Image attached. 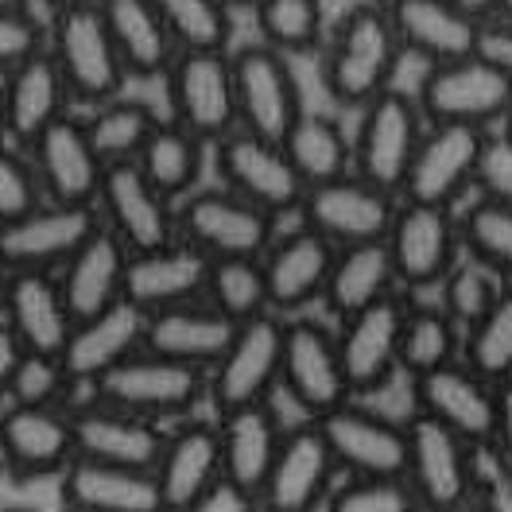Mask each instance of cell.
I'll return each instance as SVG.
<instances>
[{"mask_svg": "<svg viewBox=\"0 0 512 512\" xmlns=\"http://www.w3.org/2000/svg\"><path fill=\"white\" fill-rule=\"evenodd\" d=\"M404 43L392 24V12L381 4H357L342 16L338 32L326 47V90L338 105L365 109L377 94L392 86V70Z\"/></svg>", "mask_w": 512, "mask_h": 512, "instance_id": "obj_1", "label": "cell"}, {"mask_svg": "<svg viewBox=\"0 0 512 512\" xmlns=\"http://www.w3.org/2000/svg\"><path fill=\"white\" fill-rule=\"evenodd\" d=\"M416 101L431 125L489 128L493 121H509L512 66L485 51H470L450 63H431Z\"/></svg>", "mask_w": 512, "mask_h": 512, "instance_id": "obj_2", "label": "cell"}, {"mask_svg": "<svg viewBox=\"0 0 512 512\" xmlns=\"http://www.w3.org/2000/svg\"><path fill=\"white\" fill-rule=\"evenodd\" d=\"M51 55L63 70L70 94L86 105H105L121 97L128 66L109 35L101 4L74 0L63 4L51 20Z\"/></svg>", "mask_w": 512, "mask_h": 512, "instance_id": "obj_3", "label": "cell"}, {"mask_svg": "<svg viewBox=\"0 0 512 512\" xmlns=\"http://www.w3.org/2000/svg\"><path fill=\"white\" fill-rule=\"evenodd\" d=\"M94 388L101 400H109L117 408L140 412L148 419H171L187 416L210 392V369L144 346L132 357H125L121 365H113L109 373H101Z\"/></svg>", "mask_w": 512, "mask_h": 512, "instance_id": "obj_4", "label": "cell"}, {"mask_svg": "<svg viewBox=\"0 0 512 512\" xmlns=\"http://www.w3.org/2000/svg\"><path fill=\"white\" fill-rule=\"evenodd\" d=\"M272 210L256 206L253 198L237 194L233 187L191 191L179 206V237L194 249L222 260V256H264L276 241Z\"/></svg>", "mask_w": 512, "mask_h": 512, "instance_id": "obj_5", "label": "cell"}, {"mask_svg": "<svg viewBox=\"0 0 512 512\" xmlns=\"http://www.w3.org/2000/svg\"><path fill=\"white\" fill-rule=\"evenodd\" d=\"M284 326L276 311H264L249 322H237L229 350L210 369V400L222 412L268 404L284 377Z\"/></svg>", "mask_w": 512, "mask_h": 512, "instance_id": "obj_6", "label": "cell"}, {"mask_svg": "<svg viewBox=\"0 0 512 512\" xmlns=\"http://www.w3.org/2000/svg\"><path fill=\"white\" fill-rule=\"evenodd\" d=\"M167 101L175 109V121L202 144H218L233 128H241L233 55L222 47L179 51L167 70Z\"/></svg>", "mask_w": 512, "mask_h": 512, "instance_id": "obj_7", "label": "cell"}, {"mask_svg": "<svg viewBox=\"0 0 512 512\" xmlns=\"http://www.w3.org/2000/svg\"><path fill=\"white\" fill-rule=\"evenodd\" d=\"M423 132L427 128L419 101L388 86L361 109V125L353 132V171L384 191L400 194Z\"/></svg>", "mask_w": 512, "mask_h": 512, "instance_id": "obj_8", "label": "cell"}, {"mask_svg": "<svg viewBox=\"0 0 512 512\" xmlns=\"http://www.w3.org/2000/svg\"><path fill=\"white\" fill-rule=\"evenodd\" d=\"M214 167L222 175L225 187L237 194L253 198L256 206L272 210V214H299L307 183L295 171L284 140H268L256 136L249 128H233L214 144Z\"/></svg>", "mask_w": 512, "mask_h": 512, "instance_id": "obj_9", "label": "cell"}, {"mask_svg": "<svg viewBox=\"0 0 512 512\" xmlns=\"http://www.w3.org/2000/svg\"><path fill=\"white\" fill-rule=\"evenodd\" d=\"M384 241L396 264L400 288H435L458 264L462 218H454L450 206H439V202L404 198Z\"/></svg>", "mask_w": 512, "mask_h": 512, "instance_id": "obj_10", "label": "cell"}, {"mask_svg": "<svg viewBox=\"0 0 512 512\" xmlns=\"http://www.w3.org/2000/svg\"><path fill=\"white\" fill-rule=\"evenodd\" d=\"M97 210H101V222L109 225L132 253H148V249L179 241V210L144 175L140 160L105 167Z\"/></svg>", "mask_w": 512, "mask_h": 512, "instance_id": "obj_11", "label": "cell"}, {"mask_svg": "<svg viewBox=\"0 0 512 512\" xmlns=\"http://www.w3.org/2000/svg\"><path fill=\"white\" fill-rule=\"evenodd\" d=\"M280 388L311 419L326 416L342 404H350L353 384L342 361L338 334H330L322 322L295 319L284 326V377Z\"/></svg>", "mask_w": 512, "mask_h": 512, "instance_id": "obj_12", "label": "cell"}, {"mask_svg": "<svg viewBox=\"0 0 512 512\" xmlns=\"http://www.w3.org/2000/svg\"><path fill=\"white\" fill-rule=\"evenodd\" d=\"M396 194L369 183L365 175H338L330 183H315L303 194L299 218L330 237L334 245H357V241H384L396 222Z\"/></svg>", "mask_w": 512, "mask_h": 512, "instance_id": "obj_13", "label": "cell"}, {"mask_svg": "<svg viewBox=\"0 0 512 512\" xmlns=\"http://www.w3.org/2000/svg\"><path fill=\"white\" fill-rule=\"evenodd\" d=\"M416 412L447 423L466 443L489 447L501 435V396L497 381L481 377L470 361H450L435 373L416 377Z\"/></svg>", "mask_w": 512, "mask_h": 512, "instance_id": "obj_14", "label": "cell"}, {"mask_svg": "<svg viewBox=\"0 0 512 512\" xmlns=\"http://www.w3.org/2000/svg\"><path fill=\"white\" fill-rule=\"evenodd\" d=\"M291 55L268 47L264 39L233 51V82H237V113L241 128L268 140H284L303 113L299 82L291 74Z\"/></svg>", "mask_w": 512, "mask_h": 512, "instance_id": "obj_15", "label": "cell"}, {"mask_svg": "<svg viewBox=\"0 0 512 512\" xmlns=\"http://www.w3.org/2000/svg\"><path fill=\"white\" fill-rule=\"evenodd\" d=\"M474 443H466L447 423L416 412L408 423V470L423 509H454L474 489Z\"/></svg>", "mask_w": 512, "mask_h": 512, "instance_id": "obj_16", "label": "cell"}, {"mask_svg": "<svg viewBox=\"0 0 512 512\" xmlns=\"http://www.w3.org/2000/svg\"><path fill=\"white\" fill-rule=\"evenodd\" d=\"M101 229L97 206L78 202H43L20 222L0 225V260L4 268H63L90 237Z\"/></svg>", "mask_w": 512, "mask_h": 512, "instance_id": "obj_17", "label": "cell"}, {"mask_svg": "<svg viewBox=\"0 0 512 512\" xmlns=\"http://www.w3.org/2000/svg\"><path fill=\"white\" fill-rule=\"evenodd\" d=\"M485 136L489 132L474 125H431L419 140L400 198L454 206L478 183Z\"/></svg>", "mask_w": 512, "mask_h": 512, "instance_id": "obj_18", "label": "cell"}, {"mask_svg": "<svg viewBox=\"0 0 512 512\" xmlns=\"http://www.w3.org/2000/svg\"><path fill=\"white\" fill-rule=\"evenodd\" d=\"M0 454L20 478L63 474L78 458L74 412H63L59 404H8L0 419Z\"/></svg>", "mask_w": 512, "mask_h": 512, "instance_id": "obj_19", "label": "cell"}, {"mask_svg": "<svg viewBox=\"0 0 512 512\" xmlns=\"http://www.w3.org/2000/svg\"><path fill=\"white\" fill-rule=\"evenodd\" d=\"M334 450L338 470L346 474H384L404 478L408 470V423L381 416L373 408L342 404L315 419Z\"/></svg>", "mask_w": 512, "mask_h": 512, "instance_id": "obj_20", "label": "cell"}, {"mask_svg": "<svg viewBox=\"0 0 512 512\" xmlns=\"http://www.w3.org/2000/svg\"><path fill=\"white\" fill-rule=\"evenodd\" d=\"M4 322L16 330L24 350L63 357L74 334V311L66 303L63 280L47 268H8L4 276Z\"/></svg>", "mask_w": 512, "mask_h": 512, "instance_id": "obj_21", "label": "cell"}, {"mask_svg": "<svg viewBox=\"0 0 512 512\" xmlns=\"http://www.w3.org/2000/svg\"><path fill=\"white\" fill-rule=\"evenodd\" d=\"M32 160L51 202L97 206L101 179H105V160L90 140L86 121L59 117L51 128H43L32 140Z\"/></svg>", "mask_w": 512, "mask_h": 512, "instance_id": "obj_22", "label": "cell"}, {"mask_svg": "<svg viewBox=\"0 0 512 512\" xmlns=\"http://www.w3.org/2000/svg\"><path fill=\"white\" fill-rule=\"evenodd\" d=\"M338 474L334 450L326 443L322 427L311 419L295 431H284L276 466L268 474L260 505L276 512H307L330 497V481Z\"/></svg>", "mask_w": 512, "mask_h": 512, "instance_id": "obj_23", "label": "cell"}, {"mask_svg": "<svg viewBox=\"0 0 512 512\" xmlns=\"http://www.w3.org/2000/svg\"><path fill=\"white\" fill-rule=\"evenodd\" d=\"M404 319H408V307L396 295H388L381 303L342 319L338 346H342V361H346V373H350L353 396H369V392L384 388L392 381V373L400 369Z\"/></svg>", "mask_w": 512, "mask_h": 512, "instance_id": "obj_24", "label": "cell"}, {"mask_svg": "<svg viewBox=\"0 0 512 512\" xmlns=\"http://www.w3.org/2000/svg\"><path fill=\"white\" fill-rule=\"evenodd\" d=\"M74 435H78V454L132 470H156L167 447V435L156 419L117 408L101 396L74 412Z\"/></svg>", "mask_w": 512, "mask_h": 512, "instance_id": "obj_25", "label": "cell"}, {"mask_svg": "<svg viewBox=\"0 0 512 512\" xmlns=\"http://www.w3.org/2000/svg\"><path fill=\"white\" fill-rule=\"evenodd\" d=\"M338 245L322 237L319 229L303 222L284 237L272 241V249L260 256L264 260V280H268V303L276 315L299 311L307 303L322 299L330 268H334Z\"/></svg>", "mask_w": 512, "mask_h": 512, "instance_id": "obj_26", "label": "cell"}, {"mask_svg": "<svg viewBox=\"0 0 512 512\" xmlns=\"http://www.w3.org/2000/svg\"><path fill=\"white\" fill-rule=\"evenodd\" d=\"M210 256L194 249L191 241H171L148 253H132L128 260V280L125 299L136 303L140 311H163V307H179V303H194L206 299V284H210Z\"/></svg>", "mask_w": 512, "mask_h": 512, "instance_id": "obj_27", "label": "cell"}, {"mask_svg": "<svg viewBox=\"0 0 512 512\" xmlns=\"http://www.w3.org/2000/svg\"><path fill=\"white\" fill-rule=\"evenodd\" d=\"M222 431L218 423H183L167 435L156 466L163 509H202V501L222 481Z\"/></svg>", "mask_w": 512, "mask_h": 512, "instance_id": "obj_28", "label": "cell"}, {"mask_svg": "<svg viewBox=\"0 0 512 512\" xmlns=\"http://www.w3.org/2000/svg\"><path fill=\"white\" fill-rule=\"evenodd\" d=\"M388 12L404 51H416L427 63H450L481 51V20L458 0H392Z\"/></svg>", "mask_w": 512, "mask_h": 512, "instance_id": "obj_29", "label": "cell"}, {"mask_svg": "<svg viewBox=\"0 0 512 512\" xmlns=\"http://www.w3.org/2000/svg\"><path fill=\"white\" fill-rule=\"evenodd\" d=\"M70 97L74 94L51 51L4 70V140L32 148V140L43 128L66 117Z\"/></svg>", "mask_w": 512, "mask_h": 512, "instance_id": "obj_30", "label": "cell"}, {"mask_svg": "<svg viewBox=\"0 0 512 512\" xmlns=\"http://www.w3.org/2000/svg\"><path fill=\"white\" fill-rule=\"evenodd\" d=\"M63 505L82 512H144L163 509L156 470H132L78 454L59 474Z\"/></svg>", "mask_w": 512, "mask_h": 512, "instance_id": "obj_31", "label": "cell"}, {"mask_svg": "<svg viewBox=\"0 0 512 512\" xmlns=\"http://www.w3.org/2000/svg\"><path fill=\"white\" fill-rule=\"evenodd\" d=\"M144 334H148V311H140L128 299L97 311L90 319H78L63 353L70 377L94 384L101 373H109L125 357L144 350Z\"/></svg>", "mask_w": 512, "mask_h": 512, "instance_id": "obj_32", "label": "cell"}, {"mask_svg": "<svg viewBox=\"0 0 512 512\" xmlns=\"http://www.w3.org/2000/svg\"><path fill=\"white\" fill-rule=\"evenodd\" d=\"M128 260H132V249L101 222L94 237L59 268V280H63L74 319H90V315L125 299Z\"/></svg>", "mask_w": 512, "mask_h": 512, "instance_id": "obj_33", "label": "cell"}, {"mask_svg": "<svg viewBox=\"0 0 512 512\" xmlns=\"http://www.w3.org/2000/svg\"><path fill=\"white\" fill-rule=\"evenodd\" d=\"M222 474L229 485L245 489L249 497H264L268 474L276 466V454L284 443V431L272 416L268 404H249V408H233L222 412Z\"/></svg>", "mask_w": 512, "mask_h": 512, "instance_id": "obj_34", "label": "cell"}, {"mask_svg": "<svg viewBox=\"0 0 512 512\" xmlns=\"http://www.w3.org/2000/svg\"><path fill=\"white\" fill-rule=\"evenodd\" d=\"M237 322L222 315L210 299H194V303H179V307H163L148 315V334L144 346L179 361H191L202 369H214L218 357L229 350Z\"/></svg>", "mask_w": 512, "mask_h": 512, "instance_id": "obj_35", "label": "cell"}, {"mask_svg": "<svg viewBox=\"0 0 512 512\" xmlns=\"http://www.w3.org/2000/svg\"><path fill=\"white\" fill-rule=\"evenodd\" d=\"M396 288H400V276L388 253V241H357V245H338L322 303L334 319H350L357 311L396 295Z\"/></svg>", "mask_w": 512, "mask_h": 512, "instance_id": "obj_36", "label": "cell"}, {"mask_svg": "<svg viewBox=\"0 0 512 512\" xmlns=\"http://www.w3.org/2000/svg\"><path fill=\"white\" fill-rule=\"evenodd\" d=\"M97 4L132 78H160L171 70L183 47L175 43L156 0H97Z\"/></svg>", "mask_w": 512, "mask_h": 512, "instance_id": "obj_37", "label": "cell"}, {"mask_svg": "<svg viewBox=\"0 0 512 512\" xmlns=\"http://www.w3.org/2000/svg\"><path fill=\"white\" fill-rule=\"evenodd\" d=\"M284 148H288L291 163H295V171L303 175L307 187L330 183V179L353 171V140L346 136V128L326 113L303 109L299 121L284 136Z\"/></svg>", "mask_w": 512, "mask_h": 512, "instance_id": "obj_38", "label": "cell"}, {"mask_svg": "<svg viewBox=\"0 0 512 512\" xmlns=\"http://www.w3.org/2000/svg\"><path fill=\"white\" fill-rule=\"evenodd\" d=\"M462 322L450 315L447 307H408L404 319V338H400V369L416 381L423 373H435L450 361H458V353L466 346L462 338Z\"/></svg>", "mask_w": 512, "mask_h": 512, "instance_id": "obj_39", "label": "cell"}, {"mask_svg": "<svg viewBox=\"0 0 512 512\" xmlns=\"http://www.w3.org/2000/svg\"><path fill=\"white\" fill-rule=\"evenodd\" d=\"M140 167L144 175L160 187L171 202L187 198L198 187V171H202V140L179 125H163L152 132V140L140 152Z\"/></svg>", "mask_w": 512, "mask_h": 512, "instance_id": "obj_40", "label": "cell"}, {"mask_svg": "<svg viewBox=\"0 0 512 512\" xmlns=\"http://www.w3.org/2000/svg\"><path fill=\"white\" fill-rule=\"evenodd\" d=\"M90 128V140L101 152L105 167L109 163H125L140 160L144 144L152 140V132L160 128V117L144 105V101H128V97H113L105 105H97L94 117L86 121Z\"/></svg>", "mask_w": 512, "mask_h": 512, "instance_id": "obj_41", "label": "cell"}, {"mask_svg": "<svg viewBox=\"0 0 512 512\" xmlns=\"http://www.w3.org/2000/svg\"><path fill=\"white\" fill-rule=\"evenodd\" d=\"M206 299L233 322H249L256 315H264V311H272L264 260L260 256H222V260H214Z\"/></svg>", "mask_w": 512, "mask_h": 512, "instance_id": "obj_42", "label": "cell"}, {"mask_svg": "<svg viewBox=\"0 0 512 512\" xmlns=\"http://www.w3.org/2000/svg\"><path fill=\"white\" fill-rule=\"evenodd\" d=\"M462 249L481 264H489L497 276L512 280V202L485 198L462 214Z\"/></svg>", "mask_w": 512, "mask_h": 512, "instance_id": "obj_43", "label": "cell"}, {"mask_svg": "<svg viewBox=\"0 0 512 512\" xmlns=\"http://www.w3.org/2000/svg\"><path fill=\"white\" fill-rule=\"evenodd\" d=\"M256 32L284 55H307L322 39V0H260Z\"/></svg>", "mask_w": 512, "mask_h": 512, "instance_id": "obj_44", "label": "cell"}, {"mask_svg": "<svg viewBox=\"0 0 512 512\" xmlns=\"http://www.w3.org/2000/svg\"><path fill=\"white\" fill-rule=\"evenodd\" d=\"M462 361H470L489 381L512 377V280L497 295V303L474 326H466Z\"/></svg>", "mask_w": 512, "mask_h": 512, "instance_id": "obj_45", "label": "cell"}, {"mask_svg": "<svg viewBox=\"0 0 512 512\" xmlns=\"http://www.w3.org/2000/svg\"><path fill=\"white\" fill-rule=\"evenodd\" d=\"M160 16L183 51L229 47V4L225 0H156Z\"/></svg>", "mask_w": 512, "mask_h": 512, "instance_id": "obj_46", "label": "cell"}, {"mask_svg": "<svg viewBox=\"0 0 512 512\" xmlns=\"http://www.w3.org/2000/svg\"><path fill=\"white\" fill-rule=\"evenodd\" d=\"M8 404H59L66 384H78L70 377L63 357L55 353H35L24 350V357L0 377Z\"/></svg>", "mask_w": 512, "mask_h": 512, "instance_id": "obj_47", "label": "cell"}, {"mask_svg": "<svg viewBox=\"0 0 512 512\" xmlns=\"http://www.w3.org/2000/svg\"><path fill=\"white\" fill-rule=\"evenodd\" d=\"M505 284H509L505 276H497L489 264H481V260L470 256V260L454 264L447 272V280H443V307L462 326H474L497 303V295L505 291Z\"/></svg>", "mask_w": 512, "mask_h": 512, "instance_id": "obj_48", "label": "cell"}, {"mask_svg": "<svg viewBox=\"0 0 512 512\" xmlns=\"http://www.w3.org/2000/svg\"><path fill=\"white\" fill-rule=\"evenodd\" d=\"M334 512H404L416 509L419 497L408 478H384V474H350L342 489L326 497Z\"/></svg>", "mask_w": 512, "mask_h": 512, "instance_id": "obj_49", "label": "cell"}, {"mask_svg": "<svg viewBox=\"0 0 512 512\" xmlns=\"http://www.w3.org/2000/svg\"><path fill=\"white\" fill-rule=\"evenodd\" d=\"M43 202H47V191L35 171V160H24L12 148H4L0 152V225L28 218Z\"/></svg>", "mask_w": 512, "mask_h": 512, "instance_id": "obj_50", "label": "cell"}, {"mask_svg": "<svg viewBox=\"0 0 512 512\" xmlns=\"http://www.w3.org/2000/svg\"><path fill=\"white\" fill-rule=\"evenodd\" d=\"M43 39H47V28L28 4L24 8H0V66L4 70L43 55L47 51Z\"/></svg>", "mask_w": 512, "mask_h": 512, "instance_id": "obj_51", "label": "cell"}, {"mask_svg": "<svg viewBox=\"0 0 512 512\" xmlns=\"http://www.w3.org/2000/svg\"><path fill=\"white\" fill-rule=\"evenodd\" d=\"M478 191L485 198L512 202V132H489L478 167Z\"/></svg>", "mask_w": 512, "mask_h": 512, "instance_id": "obj_52", "label": "cell"}, {"mask_svg": "<svg viewBox=\"0 0 512 512\" xmlns=\"http://www.w3.org/2000/svg\"><path fill=\"white\" fill-rule=\"evenodd\" d=\"M497 396H501V435H497V443H505L512 450V377L497 381Z\"/></svg>", "mask_w": 512, "mask_h": 512, "instance_id": "obj_53", "label": "cell"}, {"mask_svg": "<svg viewBox=\"0 0 512 512\" xmlns=\"http://www.w3.org/2000/svg\"><path fill=\"white\" fill-rule=\"evenodd\" d=\"M458 4H466V8H470L478 20H489V16H493V12H497L505 0H458Z\"/></svg>", "mask_w": 512, "mask_h": 512, "instance_id": "obj_54", "label": "cell"}, {"mask_svg": "<svg viewBox=\"0 0 512 512\" xmlns=\"http://www.w3.org/2000/svg\"><path fill=\"white\" fill-rule=\"evenodd\" d=\"M225 4H249V8H256L260 0H225Z\"/></svg>", "mask_w": 512, "mask_h": 512, "instance_id": "obj_55", "label": "cell"}, {"mask_svg": "<svg viewBox=\"0 0 512 512\" xmlns=\"http://www.w3.org/2000/svg\"><path fill=\"white\" fill-rule=\"evenodd\" d=\"M55 4H59V8H63V4H74V0H55Z\"/></svg>", "mask_w": 512, "mask_h": 512, "instance_id": "obj_56", "label": "cell"}, {"mask_svg": "<svg viewBox=\"0 0 512 512\" xmlns=\"http://www.w3.org/2000/svg\"><path fill=\"white\" fill-rule=\"evenodd\" d=\"M509 132H512V109H509Z\"/></svg>", "mask_w": 512, "mask_h": 512, "instance_id": "obj_57", "label": "cell"}]
</instances>
